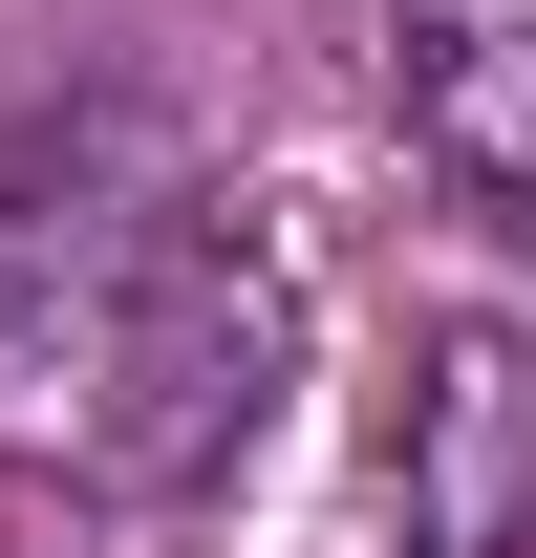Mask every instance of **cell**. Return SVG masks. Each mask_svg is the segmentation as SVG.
<instances>
[{"instance_id":"3957f363","label":"cell","mask_w":536,"mask_h":558,"mask_svg":"<svg viewBox=\"0 0 536 558\" xmlns=\"http://www.w3.org/2000/svg\"><path fill=\"white\" fill-rule=\"evenodd\" d=\"M536 537V344L451 323L407 387V558H515Z\"/></svg>"},{"instance_id":"7a4b0ae2","label":"cell","mask_w":536,"mask_h":558,"mask_svg":"<svg viewBox=\"0 0 536 558\" xmlns=\"http://www.w3.org/2000/svg\"><path fill=\"white\" fill-rule=\"evenodd\" d=\"M387 108L494 236H536V0H387Z\"/></svg>"},{"instance_id":"6da1fadb","label":"cell","mask_w":536,"mask_h":558,"mask_svg":"<svg viewBox=\"0 0 536 558\" xmlns=\"http://www.w3.org/2000/svg\"><path fill=\"white\" fill-rule=\"evenodd\" d=\"M279 409V258L172 108L86 86L0 150V451L65 494H215Z\"/></svg>"}]
</instances>
